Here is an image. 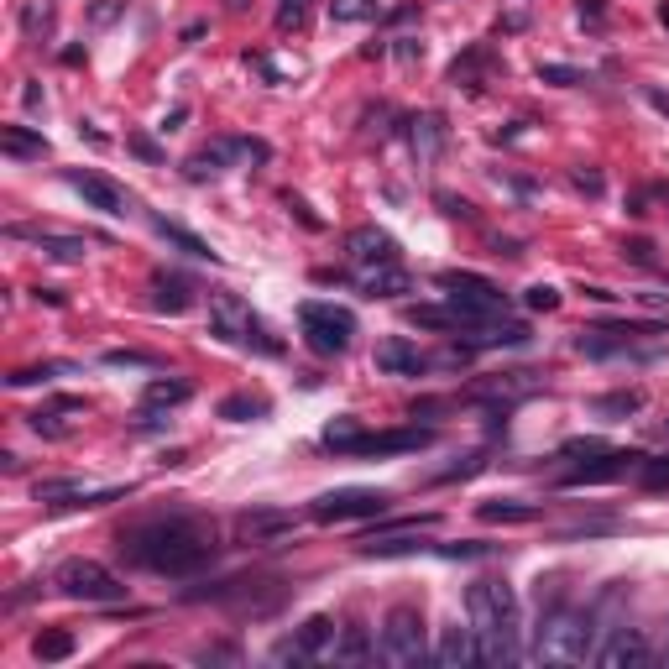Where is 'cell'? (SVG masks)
I'll return each instance as SVG.
<instances>
[{
	"label": "cell",
	"mask_w": 669,
	"mask_h": 669,
	"mask_svg": "<svg viewBox=\"0 0 669 669\" xmlns=\"http://www.w3.org/2000/svg\"><path fill=\"white\" fill-rule=\"evenodd\" d=\"M115 544H121V555L131 565L183 581V575H199L215 560V523L199 518V513H157V518L121 528Z\"/></svg>",
	"instance_id": "6da1fadb"
},
{
	"label": "cell",
	"mask_w": 669,
	"mask_h": 669,
	"mask_svg": "<svg viewBox=\"0 0 669 669\" xmlns=\"http://www.w3.org/2000/svg\"><path fill=\"white\" fill-rule=\"evenodd\" d=\"M466 612H471V628L481 638V659L487 664H513L518 649V596L507 581H476L466 591Z\"/></svg>",
	"instance_id": "7a4b0ae2"
},
{
	"label": "cell",
	"mask_w": 669,
	"mask_h": 669,
	"mask_svg": "<svg viewBox=\"0 0 669 669\" xmlns=\"http://www.w3.org/2000/svg\"><path fill=\"white\" fill-rule=\"evenodd\" d=\"M534 654L539 664H581L596 659V612L565 607V602H539V628H534Z\"/></svg>",
	"instance_id": "3957f363"
},
{
	"label": "cell",
	"mask_w": 669,
	"mask_h": 669,
	"mask_svg": "<svg viewBox=\"0 0 669 669\" xmlns=\"http://www.w3.org/2000/svg\"><path fill=\"white\" fill-rule=\"evenodd\" d=\"M210 335H220L225 345L251 356H283V340L272 335L241 293H210Z\"/></svg>",
	"instance_id": "277c9868"
},
{
	"label": "cell",
	"mask_w": 669,
	"mask_h": 669,
	"mask_svg": "<svg viewBox=\"0 0 669 669\" xmlns=\"http://www.w3.org/2000/svg\"><path fill=\"white\" fill-rule=\"evenodd\" d=\"M53 586H58V596H68V602H95V607L126 602V581L115 570H105L100 560H63L53 570Z\"/></svg>",
	"instance_id": "5b68a950"
},
{
	"label": "cell",
	"mask_w": 669,
	"mask_h": 669,
	"mask_svg": "<svg viewBox=\"0 0 669 669\" xmlns=\"http://www.w3.org/2000/svg\"><path fill=\"white\" fill-rule=\"evenodd\" d=\"M298 325H304V345L314 356H345L351 351V335H356V314L340 309V304H298Z\"/></svg>",
	"instance_id": "8992f818"
},
{
	"label": "cell",
	"mask_w": 669,
	"mask_h": 669,
	"mask_svg": "<svg viewBox=\"0 0 669 669\" xmlns=\"http://www.w3.org/2000/svg\"><path fill=\"white\" fill-rule=\"evenodd\" d=\"M440 288H445V298L471 319V325H487V319H497L502 309H507V293L492 283V278H476V272H440Z\"/></svg>",
	"instance_id": "52a82bcc"
},
{
	"label": "cell",
	"mask_w": 669,
	"mask_h": 669,
	"mask_svg": "<svg viewBox=\"0 0 669 669\" xmlns=\"http://www.w3.org/2000/svg\"><path fill=\"white\" fill-rule=\"evenodd\" d=\"M382 659L387 664H424L429 643H424V612L419 607H392L382 622Z\"/></svg>",
	"instance_id": "ba28073f"
},
{
	"label": "cell",
	"mask_w": 669,
	"mask_h": 669,
	"mask_svg": "<svg viewBox=\"0 0 669 669\" xmlns=\"http://www.w3.org/2000/svg\"><path fill=\"white\" fill-rule=\"evenodd\" d=\"M387 492L377 487H340V492H325L309 502V518L314 523H345V518H382L387 513Z\"/></svg>",
	"instance_id": "9c48e42d"
},
{
	"label": "cell",
	"mask_w": 669,
	"mask_h": 669,
	"mask_svg": "<svg viewBox=\"0 0 669 669\" xmlns=\"http://www.w3.org/2000/svg\"><path fill=\"white\" fill-rule=\"evenodd\" d=\"M241 157H251V163H267V142H257V136H220V142H210L204 152H194L189 163H183V178L204 183V178H215L220 168L241 163Z\"/></svg>",
	"instance_id": "30bf717a"
},
{
	"label": "cell",
	"mask_w": 669,
	"mask_h": 669,
	"mask_svg": "<svg viewBox=\"0 0 669 669\" xmlns=\"http://www.w3.org/2000/svg\"><path fill=\"white\" fill-rule=\"evenodd\" d=\"M335 638H340V628H335V617H309L304 628H298L293 638H283L278 649H272V664H314V659H330V649H335Z\"/></svg>",
	"instance_id": "8fae6325"
},
{
	"label": "cell",
	"mask_w": 669,
	"mask_h": 669,
	"mask_svg": "<svg viewBox=\"0 0 669 669\" xmlns=\"http://www.w3.org/2000/svg\"><path fill=\"white\" fill-rule=\"evenodd\" d=\"M643 450H596V460H581L560 476V487H607V481H622L643 466Z\"/></svg>",
	"instance_id": "7c38bea8"
},
{
	"label": "cell",
	"mask_w": 669,
	"mask_h": 669,
	"mask_svg": "<svg viewBox=\"0 0 669 669\" xmlns=\"http://www.w3.org/2000/svg\"><path fill=\"white\" fill-rule=\"evenodd\" d=\"M345 257H351L361 272H372V267L403 262V246H398V236H387V230H377V225H356L351 236H345Z\"/></svg>",
	"instance_id": "4fadbf2b"
},
{
	"label": "cell",
	"mask_w": 669,
	"mask_h": 669,
	"mask_svg": "<svg viewBox=\"0 0 669 669\" xmlns=\"http://www.w3.org/2000/svg\"><path fill=\"white\" fill-rule=\"evenodd\" d=\"M63 178H68V189H74V194H84V204H89V210L115 215V220H121V215H131V194H126V189H115L110 178L89 173V168H68Z\"/></svg>",
	"instance_id": "5bb4252c"
},
{
	"label": "cell",
	"mask_w": 669,
	"mask_h": 669,
	"mask_svg": "<svg viewBox=\"0 0 669 669\" xmlns=\"http://www.w3.org/2000/svg\"><path fill=\"white\" fill-rule=\"evenodd\" d=\"M11 236L42 246V251H48V257H58V262H84L89 246H95L89 236H68V230H53V225H11Z\"/></svg>",
	"instance_id": "9a60e30c"
},
{
	"label": "cell",
	"mask_w": 669,
	"mask_h": 669,
	"mask_svg": "<svg viewBox=\"0 0 669 669\" xmlns=\"http://www.w3.org/2000/svg\"><path fill=\"white\" fill-rule=\"evenodd\" d=\"M596 664H607V669L654 664V649H649V638H643L638 628H617L607 643H596Z\"/></svg>",
	"instance_id": "2e32d148"
},
{
	"label": "cell",
	"mask_w": 669,
	"mask_h": 669,
	"mask_svg": "<svg viewBox=\"0 0 669 669\" xmlns=\"http://www.w3.org/2000/svg\"><path fill=\"white\" fill-rule=\"evenodd\" d=\"M377 372H387V377H424V372H429V356H424L413 340L387 335V340L377 345Z\"/></svg>",
	"instance_id": "e0dca14e"
},
{
	"label": "cell",
	"mask_w": 669,
	"mask_h": 669,
	"mask_svg": "<svg viewBox=\"0 0 669 669\" xmlns=\"http://www.w3.org/2000/svg\"><path fill=\"white\" fill-rule=\"evenodd\" d=\"M434 440L429 429H387V434H361L356 455H408V450H424Z\"/></svg>",
	"instance_id": "ac0fdd59"
},
{
	"label": "cell",
	"mask_w": 669,
	"mask_h": 669,
	"mask_svg": "<svg viewBox=\"0 0 669 669\" xmlns=\"http://www.w3.org/2000/svg\"><path fill=\"white\" fill-rule=\"evenodd\" d=\"M434 659H440L445 669L476 664V659H481V638H476V628H460V622H450V628L440 633V649H434Z\"/></svg>",
	"instance_id": "d6986e66"
},
{
	"label": "cell",
	"mask_w": 669,
	"mask_h": 669,
	"mask_svg": "<svg viewBox=\"0 0 669 669\" xmlns=\"http://www.w3.org/2000/svg\"><path fill=\"white\" fill-rule=\"evenodd\" d=\"M236 528H241V539H246V544H267V539L293 534L298 518H293V513H267V507H262V513H241Z\"/></svg>",
	"instance_id": "ffe728a7"
},
{
	"label": "cell",
	"mask_w": 669,
	"mask_h": 669,
	"mask_svg": "<svg viewBox=\"0 0 669 669\" xmlns=\"http://www.w3.org/2000/svg\"><path fill=\"white\" fill-rule=\"evenodd\" d=\"M152 309H163V314H189V309H194V283L178 278V272H157V278H152Z\"/></svg>",
	"instance_id": "44dd1931"
},
{
	"label": "cell",
	"mask_w": 669,
	"mask_h": 669,
	"mask_svg": "<svg viewBox=\"0 0 669 669\" xmlns=\"http://www.w3.org/2000/svg\"><path fill=\"white\" fill-rule=\"evenodd\" d=\"M0 152L16 157V163H42L53 147H48V136L42 131H27V126H6L0 131Z\"/></svg>",
	"instance_id": "7402d4cb"
},
{
	"label": "cell",
	"mask_w": 669,
	"mask_h": 669,
	"mask_svg": "<svg viewBox=\"0 0 669 669\" xmlns=\"http://www.w3.org/2000/svg\"><path fill=\"white\" fill-rule=\"evenodd\" d=\"M476 513H481V523H534L544 507L523 502V497H492V502H481Z\"/></svg>",
	"instance_id": "603a6c76"
},
{
	"label": "cell",
	"mask_w": 669,
	"mask_h": 669,
	"mask_svg": "<svg viewBox=\"0 0 669 669\" xmlns=\"http://www.w3.org/2000/svg\"><path fill=\"white\" fill-rule=\"evenodd\" d=\"M408 288H413V278L403 272V262L361 272V293H366V298H398V293H408Z\"/></svg>",
	"instance_id": "cb8c5ba5"
},
{
	"label": "cell",
	"mask_w": 669,
	"mask_h": 669,
	"mask_svg": "<svg viewBox=\"0 0 669 669\" xmlns=\"http://www.w3.org/2000/svg\"><path fill=\"white\" fill-rule=\"evenodd\" d=\"M413 131H408V142H413V152L424 157V163H434L440 157V147H445V121L440 115H424V121H408Z\"/></svg>",
	"instance_id": "d4e9b609"
},
{
	"label": "cell",
	"mask_w": 669,
	"mask_h": 669,
	"mask_svg": "<svg viewBox=\"0 0 669 669\" xmlns=\"http://www.w3.org/2000/svg\"><path fill=\"white\" fill-rule=\"evenodd\" d=\"M189 398H194V387L183 382V377H152L147 392H142L147 408H178V403H189Z\"/></svg>",
	"instance_id": "484cf974"
},
{
	"label": "cell",
	"mask_w": 669,
	"mask_h": 669,
	"mask_svg": "<svg viewBox=\"0 0 669 669\" xmlns=\"http://www.w3.org/2000/svg\"><path fill=\"white\" fill-rule=\"evenodd\" d=\"M157 236H163L168 246H178V251H189V257H199V262H220V251H215L210 241H199L194 230H183V225H173V220H157Z\"/></svg>",
	"instance_id": "4316f807"
},
{
	"label": "cell",
	"mask_w": 669,
	"mask_h": 669,
	"mask_svg": "<svg viewBox=\"0 0 669 669\" xmlns=\"http://www.w3.org/2000/svg\"><path fill=\"white\" fill-rule=\"evenodd\" d=\"M372 654H377V649H372V638H366V628H340L335 649H330L335 664H366Z\"/></svg>",
	"instance_id": "83f0119b"
},
{
	"label": "cell",
	"mask_w": 669,
	"mask_h": 669,
	"mask_svg": "<svg viewBox=\"0 0 669 669\" xmlns=\"http://www.w3.org/2000/svg\"><path fill=\"white\" fill-rule=\"evenodd\" d=\"M74 649H79V643H74V633H68V628H48V633L32 638V654H37L42 664H58V659L74 654Z\"/></svg>",
	"instance_id": "f1b7e54d"
},
{
	"label": "cell",
	"mask_w": 669,
	"mask_h": 669,
	"mask_svg": "<svg viewBox=\"0 0 669 669\" xmlns=\"http://www.w3.org/2000/svg\"><path fill=\"white\" fill-rule=\"evenodd\" d=\"M58 377H74V366L68 361H37V366H16L6 382L11 387H32V382H58Z\"/></svg>",
	"instance_id": "f546056e"
},
{
	"label": "cell",
	"mask_w": 669,
	"mask_h": 669,
	"mask_svg": "<svg viewBox=\"0 0 669 669\" xmlns=\"http://www.w3.org/2000/svg\"><path fill=\"white\" fill-rule=\"evenodd\" d=\"M330 16L340 21V27H361V21L382 16V0H330Z\"/></svg>",
	"instance_id": "4dcf8cb0"
},
{
	"label": "cell",
	"mask_w": 669,
	"mask_h": 669,
	"mask_svg": "<svg viewBox=\"0 0 669 669\" xmlns=\"http://www.w3.org/2000/svg\"><path fill=\"white\" fill-rule=\"evenodd\" d=\"M262 413H267V403L251 398V392H230L220 403V419H230V424H251V419H262Z\"/></svg>",
	"instance_id": "1f68e13d"
},
{
	"label": "cell",
	"mask_w": 669,
	"mask_h": 669,
	"mask_svg": "<svg viewBox=\"0 0 669 669\" xmlns=\"http://www.w3.org/2000/svg\"><path fill=\"white\" fill-rule=\"evenodd\" d=\"M591 408H596V413H607V419H628V413L643 408V392H638V387H622V392H607V398H596Z\"/></svg>",
	"instance_id": "d6a6232c"
},
{
	"label": "cell",
	"mask_w": 669,
	"mask_h": 669,
	"mask_svg": "<svg viewBox=\"0 0 669 669\" xmlns=\"http://www.w3.org/2000/svg\"><path fill=\"white\" fill-rule=\"evenodd\" d=\"M356 445H361L356 419H335V424H325V450H335V455H356Z\"/></svg>",
	"instance_id": "836d02e7"
},
{
	"label": "cell",
	"mask_w": 669,
	"mask_h": 669,
	"mask_svg": "<svg viewBox=\"0 0 669 669\" xmlns=\"http://www.w3.org/2000/svg\"><path fill=\"white\" fill-rule=\"evenodd\" d=\"M487 58H492L487 48H471L466 58H455V63H450V84H471V89H476V68L487 63Z\"/></svg>",
	"instance_id": "e575fe53"
},
{
	"label": "cell",
	"mask_w": 669,
	"mask_h": 669,
	"mask_svg": "<svg viewBox=\"0 0 669 669\" xmlns=\"http://www.w3.org/2000/svg\"><path fill=\"white\" fill-rule=\"evenodd\" d=\"M21 27H27V37H42V32L53 27V6H42V0L21 6Z\"/></svg>",
	"instance_id": "d590c367"
},
{
	"label": "cell",
	"mask_w": 669,
	"mask_h": 669,
	"mask_svg": "<svg viewBox=\"0 0 669 669\" xmlns=\"http://www.w3.org/2000/svg\"><path fill=\"white\" fill-rule=\"evenodd\" d=\"M497 544H434V555L440 560H487Z\"/></svg>",
	"instance_id": "8d00e7d4"
},
{
	"label": "cell",
	"mask_w": 669,
	"mask_h": 669,
	"mask_svg": "<svg viewBox=\"0 0 669 669\" xmlns=\"http://www.w3.org/2000/svg\"><path fill=\"white\" fill-rule=\"evenodd\" d=\"M539 79L570 89V84H581V68H570V63H539Z\"/></svg>",
	"instance_id": "74e56055"
},
{
	"label": "cell",
	"mask_w": 669,
	"mask_h": 669,
	"mask_svg": "<svg viewBox=\"0 0 669 669\" xmlns=\"http://www.w3.org/2000/svg\"><path fill=\"white\" fill-rule=\"evenodd\" d=\"M523 304L534 309V314H549V309H560V293L549 288V283H534V288L523 293Z\"/></svg>",
	"instance_id": "f35d334b"
},
{
	"label": "cell",
	"mask_w": 669,
	"mask_h": 669,
	"mask_svg": "<svg viewBox=\"0 0 669 669\" xmlns=\"http://www.w3.org/2000/svg\"><path fill=\"white\" fill-rule=\"evenodd\" d=\"M638 476H643V487H649V492H664L669 487V455L664 460H643Z\"/></svg>",
	"instance_id": "ab89813d"
},
{
	"label": "cell",
	"mask_w": 669,
	"mask_h": 669,
	"mask_svg": "<svg viewBox=\"0 0 669 669\" xmlns=\"http://www.w3.org/2000/svg\"><path fill=\"white\" fill-rule=\"evenodd\" d=\"M304 21H309V0H283V6H278V27L283 32H298Z\"/></svg>",
	"instance_id": "60d3db41"
},
{
	"label": "cell",
	"mask_w": 669,
	"mask_h": 669,
	"mask_svg": "<svg viewBox=\"0 0 669 669\" xmlns=\"http://www.w3.org/2000/svg\"><path fill=\"white\" fill-rule=\"evenodd\" d=\"M126 147H131L136 157H147V163H163V147H157L147 131H131V136H126Z\"/></svg>",
	"instance_id": "b9f144b4"
},
{
	"label": "cell",
	"mask_w": 669,
	"mask_h": 669,
	"mask_svg": "<svg viewBox=\"0 0 669 669\" xmlns=\"http://www.w3.org/2000/svg\"><path fill=\"white\" fill-rule=\"evenodd\" d=\"M570 183H575L581 194H591V199L607 189V183H602V173H596V168H575V173H570Z\"/></svg>",
	"instance_id": "7bdbcfd3"
},
{
	"label": "cell",
	"mask_w": 669,
	"mask_h": 669,
	"mask_svg": "<svg viewBox=\"0 0 669 669\" xmlns=\"http://www.w3.org/2000/svg\"><path fill=\"white\" fill-rule=\"evenodd\" d=\"M105 366H157V356H147V351H105Z\"/></svg>",
	"instance_id": "ee69618b"
},
{
	"label": "cell",
	"mask_w": 669,
	"mask_h": 669,
	"mask_svg": "<svg viewBox=\"0 0 669 669\" xmlns=\"http://www.w3.org/2000/svg\"><path fill=\"white\" fill-rule=\"evenodd\" d=\"M481 466H487V460H481V455H471V460H460V466H450V471H440V476H434V481H460V476H476Z\"/></svg>",
	"instance_id": "f6af8a7d"
},
{
	"label": "cell",
	"mask_w": 669,
	"mask_h": 669,
	"mask_svg": "<svg viewBox=\"0 0 669 669\" xmlns=\"http://www.w3.org/2000/svg\"><path fill=\"white\" fill-rule=\"evenodd\" d=\"M440 204H445V215H450V220H476V210H471L466 199H450V194H440Z\"/></svg>",
	"instance_id": "bcb514c9"
},
{
	"label": "cell",
	"mask_w": 669,
	"mask_h": 669,
	"mask_svg": "<svg viewBox=\"0 0 669 669\" xmlns=\"http://www.w3.org/2000/svg\"><path fill=\"white\" fill-rule=\"evenodd\" d=\"M288 210H293V215H298V220H304V225H309V230H319V225H325V220H319V215H314V210H309V204H304V199H293V194H288Z\"/></svg>",
	"instance_id": "7dc6e473"
},
{
	"label": "cell",
	"mask_w": 669,
	"mask_h": 669,
	"mask_svg": "<svg viewBox=\"0 0 669 669\" xmlns=\"http://www.w3.org/2000/svg\"><path fill=\"white\" fill-rule=\"evenodd\" d=\"M596 450H607V445H602V440H570L560 455H570V460H575V455H596Z\"/></svg>",
	"instance_id": "c3c4849f"
},
{
	"label": "cell",
	"mask_w": 669,
	"mask_h": 669,
	"mask_svg": "<svg viewBox=\"0 0 669 669\" xmlns=\"http://www.w3.org/2000/svg\"><path fill=\"white\" fill-rule=\"evenodd\" d=\"M398 58H403V63H419V58H424V42H413V37H398Z\"/></svg>",
	"instance_id": "681fc988"
},
{
	"label": "cell",
	"mask_w": 669,
	"mask_h": 669,
	"mask_svg": "<svg viewBox=\"0 0 669 669\" xmlns=\"http://www.w3.org/2000/svg\"><path fill=\"white\" fill-rule=\"evenodd\" d=\"M581 21H591V27H602V21H607L602 0H581Z\"/></svg>",
	"instance_id": "f907efd6"
},
{
	"label": "cell",
	"mask_w": 669,
	"mask_h": 669,
	"mask_svg": "<svg viewBox=\"0 0 669 669\" xmlns=\"http://www.w3.org/2000/svg\"><path fill=\"white\" fill-rule=\"evenodd\" d=\"M643 95H649V105H654L659 115H669V89H654V84H649V89H643Z\"/></svg>",
	"instance_id": "816d5d0a"
},
{
	"label": "cell",
	"mask_w": 669,
	"mask_h": 669,
	"mask_svg": "<svg viewBox=\"0 0 669 669\" xmlns=\"http://www.w3.org/2000/svg\"><path fill=\"white\" fill-rule=\"evenodd\" d=\"M21 105H27V110H42V84H27V89H21Z\"/></svg>",
	"instance_id": "f5cc1de1"
},
{
	"label": "cell",
	"mask_w": 669,
	"mask_h": 669,
	"mask_svg": "<svg viewBox=\"0 0 669 669\" xmlns=\"http://www.w3.org/2000/svg\"><path fill=\"white\" fill-rule=\"evenodd\" d=\"M183 115H189V110H183V105H178V110H168V121H163V131H178V126H183Z\"/></svg>",
	"instance_id": "db71d44e"
},
{
	"label": "cell",
	"mask_w": 669,
	"mask_h": 669,
	"mask_svg": "<svg viewBox=\"0 0 669 669\" xmlns=\"http://www.w3.org/2000/svg\"><path fill=\"white\" fill-rule=\"evenodd\" d=\"M225 11H246V0H225Z\"/></svg>",
	"instance_id": "11a10c76"
},
{
	"label": "cell",
	"mask_w": 669,
	"mask_h": 669,
	"mask_svg": "<svg viewBox=\"0 0 669 669\" xmlns=\"http://www.w3.org/2000/svg\"><path fill=\"white\" fill-rule=\"evenodd\" d=\"M659 16H664V27H669V0H664V6H659Z\"/></svg>",
	"instance_id": "9f6ffc18"
}]
</instances>
